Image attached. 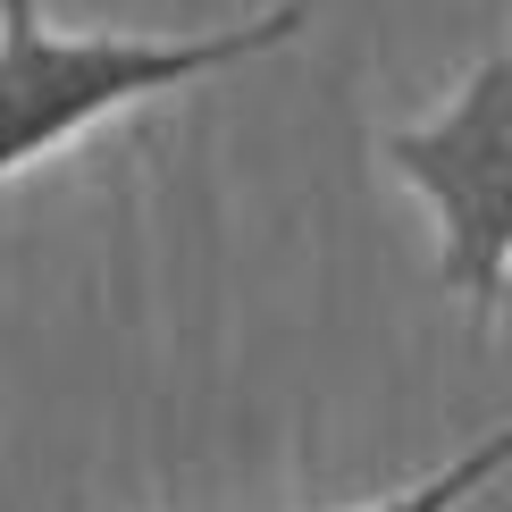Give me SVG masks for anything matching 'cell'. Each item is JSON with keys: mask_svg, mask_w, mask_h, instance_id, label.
<instances>
[{"mask_svg": "<svg viewBox=\"0 0 512 512\" xmlns=\"http://www.w3.org/2000/svg\"><path fill=\"white\" fill-rule=\"evenodd\" d=\"M504 471H512V420H504V429H487L479 445H462L454 462L420 471L412 487H395V496H370V504H353V512H471Z\"/></svg>", "mask_w": 512, "mask_h": 512, "instance_id": "obj_3", "label": "cell"}, {"mask_svg": "<svg viewBox=\"0 0 512 512\" xmlns=\"http://www.w3.org/2000/svg\"><path fill=\"white\" fill-rule=\"evenodd\" d=\"M378 168L403 177L437 219V277L479 319L512 294V42L445 93V110L387 126Z\"/></svg>", "mask_w": 512, "mask_h": 512, "instance_id": "obj_2", "label": "cell"}, {"mask_svg": "<svg viewBox=\"0 0 512 512\" xmlns=\"http://www.w3.org/2000/svg\"><path fill=\"white\" fill-rule=\"evenodd\" d=\"M303 26L311 0H277L269 17L202 34H68L42 17V0H0V185L59 160L118 110H143L261 51H286Z\"/></svg>", "mask_w": 512, "mask_h": 512, "instance_id": "obj_1", "label": "cell"}]
</instances>
